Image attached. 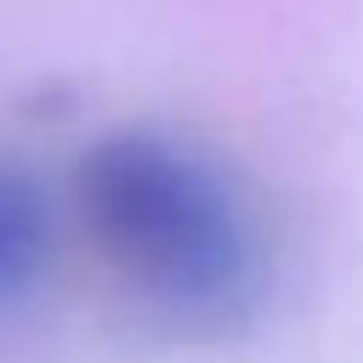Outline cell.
<instances>
[{
    "label": "cell",
    "mask_w": 363,
    "mask_h": 363,
    "mask_svg": "<svg viewBox=\"0 0 363 363\" xmlns=\"http://www.w3.org/2000/svg\"><path fill=\"white\" fill-rule=\"evenodd\" d=\"M51 250H57L51 193L40 187L34 170H23L17 159H0V312L23 306L45 284Z\"/></svg>",
    "instance_id": "7a4b0ae2"
},
{
    "label": "cell",
    "mask_w": 363,
    "mask_h": 363,
    "mask_svg": "<svg viewBox=\"0 0 363 363\" xmlns=\"http://www.w3.org/2000/svg\"><path fill=\"white\" fill-rule=\"evenodd\" d=\"M79 216L108 278L176 335H233L267 289L261 227L233 176L164 130H113L79 159Z\"/></svg>",
    "instance_id": "6da1fadb"
}]
</instances>
